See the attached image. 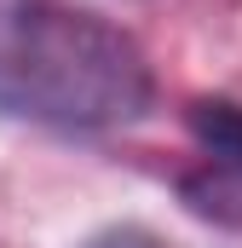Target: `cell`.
<instances>
[{"label": "cell", "instance_id": "6da1fadb", "mask_svg": "<svg viewBox=\"0 0 242 248\" xmlns=\"http://www.w3.org/2000/svg\"><path fill=\"white\" fill-rule=\"evenodd\" d=\"M156 104L144 46L98 12L0 0V116L52 133L133 127Z\"/></svg>", "mask_w": 242, "mask_h": 248}, {"label": "cell", "instance_id": "3957f363", "mask_svg": "<svg viewBox=\"0 0 242 248\" xmlns=\"http://www.w3.org/2000/svg\"><path fill=\"white\" fill-rule=\"evenodd\" d=\"M87 248H162L144 225H110V231H98Z\"/></svg>", "mask_w": 242, "mask_h": 248}, {"label": "cell", "instance_id": "7a4b0ae2", "mask_svg": "<svg viewBox=\"0 0 242 248\" xmlns=\"http://www.w3.org/2000/svg\"><path fill=\"white\" fill-rule=\"evenodd\" d=\"M190 133H196V144H202L219 168L242 173V104H225V98L190 104Z\"/></svg>", "mask_w": 242, "mask_h": 248}]
</instances>
